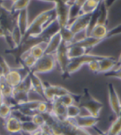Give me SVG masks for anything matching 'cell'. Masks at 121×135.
<instances>
[{
  "label": "cell",
  "instance_id": "30bf717a",
  "mask_svg": "<svg viewBox=\"0 0 121 135\" xmlns=\"http://www.w3.org/2000/svg\"><path fill=\"white\" fill-rule=\"evenodd\" d=\"M108 93L110 108L115 115V117H118L120 112L121 103L115 88L111 83L108 84Z\"/></svg>",
  "mask_w": 121,
  "mask_h": 135
},
{
  "label": "cell",
  "instance_id": "7a4b0ae2",
  "mask_svg": "<svg viewBox=\"0 0 121 135\" xmlns=\"http://www.w3.org/2000/svg\"><path fill=\"white\" fill-rule=\"evenodd\" d=\"M56 20L55 8L48 9L36 16L29 24V27L24 38H38L48 25Z\"/></svg>",
  "mask_w": 121,
  "mask_h": 135
},
{
  "label": "cell",
  "instance_id": "cb8c5ba5",
  "mask_svg": "<svg viewBox=\"0 0 121 135\" xmlns=\"http://www.w3.org/2000/svg\"><path fill=\"white\" fill-rule=\"evenodd\" d=\"M47 44H48V42H39V43L33 45L29 50V52L31 55L33 56L38 60L40 57H42L43 56L45 55V51Z\"/></svg>",
  "mask_w": 121,
  "mask_h": 135
},
{
  "label": "cell",
  "instance_id": "f1b7e54d",
  "mask_svg": "<svg viewBox=\"0 0 121 135\" xmlns=\"http://www.w3.org/2000/svg\"><path fill=\"white\" fill-rule=\"evenodd\" d=\"M30 1L28 0H17L13 1L11 6V10L13 13H18L21 11L28 9L29 5L30 4Z\"/></svg>",
  "mask_w": 121,
  "mask_h": 135
},
{
  "label": "cell",
  "instance_id": "484cf974",
  "mask_svg": "<svg viewBox=\"0 0 121 135\" xmlns=\"http://www.w3.org/2000/svg\"><path fill=\"white\" fill-rule=\"evenodd\" d=\"M100 4H101V1H96V0L84 1L82 9V14L92 13L99 7Z\"/></svg>",
  "mask_w": 121,
  "mask_h": 135
},
{
  "label": "cell",
  "instance_id": "8d00e7d4",
  "mask_svg": "<svg viewBox=\"0 0 121 135\" xmlns=\"http://www.w3.org/2000/svg\"><path fill=\"white\" fill-rule=\"evenodd\" d=\"M99 61H93L87 64L89 69L91 71H92L93 73L99 74Z\"/></svg>",
  "mask_w": 121,
  "mask_h": 135
},
{
  "label": "cell",
  "instance_id": "d4e9b609",
  "mask_svg": "<svg viewBox=\"0 0 121 135\" xmlns=\"http://www.w3.org/2000/svg\"><path fill=\"white\" fill-rule=\"evenodd\" d=\"M89 53L86 49L82 47L77 46L74 45H69L68 46V56L70 60L82 56Z\"/></svg>",
  "mask_w": 121,
  "mask_h": 135
},
{
  "label": "cell",
  "instance_id": "52a82bcc",
  "mask_svg": "<svg viewBox=\"0 0 121 135\" xmlns=\"http://www.w3.org/2000/svg\"><path fill=\"white\" fill-rule=\"evenodd\" d=\"M44 86L45 100L49 103H53L55 100L63 95L72 93L64 87L58 85H53L48 82H44Z\"/></svg>",
  "mask_w": 121,
  "mask_h": 135
},
{
  "label": "cell",
  "instance_id": "44dd1931",
  "mask_svg": "<svg viewBox=\"0 0 121 135\" xmlns=\"http://www.w3.org/2000/svg\"><path fill=\"white\" fill-rule=\"evenodd\" d=\"M108 33L107 25L96 24L91 31L89 36L99 40H106V38Z\"/></svg>",
  "mask_w": 121,
  "mask_h": 135
},
{
  "label": "cell",
  "instance_id": "d6986e66",
  "mask_svg": "<svg viewBox=\"0 0 121 135\" xmlns=\"http://www.w3.org/2000/svg\"><path fill=\"white\" fill-rule=\"evenodd\" d=\"M62 42L60 33H57L50 39L47 44L45 54H55Z\"/></svg>",
  "mask_w": 121,
  "mask_h": 135
},
{
  "label": "cell",
  "instance_id": "e0dca14e",
  "mask_svg": "<svg viewBox=\"0 0 121 135\" xmlns=\"http://www.w3.org/2000/svg\"><path fill=\"white\" fill-rule=\"evenodd\" d=\"M59 31H60V26L57 20H55L45 28L40 37L42 38L45 42H48L50 39L53 36H55L56 33H59Z\"/></svg>",
  "mask_w": 121,
  "mask_h": 135
},
{
  "label": "cell",
  "instance_id": "5bb4252c",
  "mask_svg": "<svg viewBox=\"0 0 121 135\" xmlns=\"http://www.w3.org/2000/svg\"><path fill=\"white\" fill-rule=\"evenodd\" d=\"M29 12L28 9H24L18 13L17 18H16V26L19 28L21 33L24 36H26V32L29 27Z\"/></svg>",
  "mask_w": 121,
  "mask_h": 135
},
{
  "label": "cell",
  "instance_id": "4dcf8cb0",
  "mask_svg": "<svg viewBox=\"0 0 121 135\" xmlns=\"http://www.w3.org/2000/svg\"><path fill=\"white\" fill-rule=\"evenodd\" d=\"M12 110V107L4 101L0 106V117L2 120H6L7 118L11 116Z\"/></svg>",
  "mask_w": 121,
  "mask_h": 135
},
{
  "label": "cell",
  "instance_id": "9c48e42d",
  "mask_svg": "<svg viewBox=\"0 0 121 135\" xmlns=\"http://www.w3.org/2000/svg\"><path fill=\"white\" fill-rule=\"evenodd\" d=\"M92 13L89 14H82L77 17L75 21H73L68 27L70 30L75 33V36L79 33H84L88 28L89 23H90Z\"/></svg>",
  "mask_w": 121,
  "mask_h": 135
},
{
  "label": "cell",
  "instance_id": "d6a6232c",
  "mask_svg": "<svg viewBox=\"0 0 121 135\" xmlns=\"http://www.w3.org/2000/svg\"><path fill=\"white\" fill-rule=\"evenodd\" d=\"M40 128V127H39L36 124H34L31 120L22 122V132H24L32 134L38 130Z\"/></svg>",
  "mask_w": 121,
  "mask_h": 135
},
{
  "label": "cell",
  "instance_id": "ee69618b",
  "mask_svg": "<svg viewBox=\"0 0 121 135\" xmlns=\"http://www.w3.org/2000/svg\"><path fill=\"white\" fill-rule=\"evenodd\" d=\"M21 135H31V134H29V133L24 132H21Z\"/></svg>",
  "mask_w": 121,
  "mask_h": 135
},
{
  "label": "cell",
  "instance_id": "7c38bea8",
  "mask_svg": "<svg viewBox=\"0 0 121 135\" xmlns=\"http://www.w3.org/2000/svg\"><path fill=\"white\" fill-rule=\"evenodd\" d=\"M29 73L30 74V77H31V86H32V90H31V93H34L37 94L40 97L42 98L43 100H45L44 82L42 81V80L40 79L38 74H35L31 71Z\"/></svg>",
  "mask_w": 121,
  "mask_h": 135
},
{
  "label": "cell",
  "instance_id": "f6af8a7d",
  "mask_svg": "<svg viewBox=\"0 0 121 135\" xmlns=\"http://www.w3.org/2000/svg\"><path fill=\"white\" fill-rule=\"evenodd\" d=\"M120 115H121V108H120Z\"/></svg>",
  "mask_w": 121,
  "mask_h": 135
},
{
  "label": "cell",
  "instance_id": "ab89813d",
  "mask_svg": "<svg viewBox=\"0 0 121 135\" xmlns=\"http://www.w3.org/2000/svg\"><path fill=\"white\" fill-rule=\"evenodd\" d=\"M9 33H10V32L7 31V29L4 28L2 26L0 25V38H4Z\"/></svg>",
  "mask_w": 121,
  "mask_h": 135
},
{
  "label": "cell",
  "instance_id": "7bdbcfd3",
  "mask_svg": "<svg viewBox=\"0 0 121 135\" xmlns=\"http://www.w3.org/2000/svg\"><path fill=\"white\" fill-rule=\"evenodd\" d=\"M94 128H95L94 129H96V130L97 131V132L99 133V135H107L106 132H102V131H100L99 129H98V130H97V129H96V127H94Z\"/></svg>",
  "mask_w": 121,
  "mask_h": 135
},
{
  "label": "cell",
  "instance_id": "ba28073f",
  "mask_svg": "<svg viewBox=\"0 0 121 135\" xmlns=\"http://www.w3.org/2000/svg\"><path fill=\"white\" fill-rule=\"evenodd\" d=\"M68 45L62 41L60 46L55 53V57L57 64L59 65L60 71L62 72L63 79L67 77V69L68 64L70 62V59L68 56Z\"/></svg>",
  "mask_w": 121,
  "mask_h": 135
},
{
  "label": "cell",
  "instance_id": "3957f363",
  "mask_svg": "<svg viewBox=\"0 0 121 135\" xmlns=\"http://www.w3.org/2000/svg\"><path fill=\"white\" fill-rule=\"evenodd\" d=\"M78 105L80 108L85 109L90 115L96 117H99L100 112L104 108V104L96 99L91 94L88 89H84L83 94H82V98Z\"/></svg>",
  "mask_w": 121,
  "mask_h": 135
},
{
  "label": "cell",
  "instance_id": "8992f818",
  "mask_svg": "<svg viewBox=\"0 0 121 135\" xmlns=\"http://www.w3.org/2000/svg\"><path fill=\"white\" fill-rule=\"evenodd\" d=\"M56 20L59 23L60 28L68 26L69 24V8L73 1H54Z\"/></svg>",
  "mask_w": 121,
  "mask_h": 135
},
{
  "label": "cell",
  "instance_id": "7402d4cb",
  "mask_svg": "<svg viewBox=\"0 0 121 135\" xmlns=\"http://www.w3.org/2000/svg\"><path fill=\"white\" fill-rule=\"evenodd\" d=\"M84 3V1L81 0L73 1V3L69 8V24L77 17L82 15V9Z\"/></svg>",
  "mask_w": 121,
  "mask_h": 135
},
{
  "label": "cell",
  "instance_id": "ac0fdd59",
  "mask_svg": "<svg viewBox=\"0 0 121 135\" xmlns=\"http://www.w3.org/2000/svg\"><path fill=\"white\" fill-rule=\"evenodd\" d=\"M103 41H104V40H99V39H96V38H92L91 36H89V37H85V38H82L81 40H77V41L73 42L71 45H74L84 47V49H86V50L89 52L91 49L100 44Z\"/></svg>",
  "mask_w": 121,
  "mask_h": 135
},
{
  "label": "cell",
  "instance_id": "603a6c76",
  "mask_svg": "<svg viewBox=\"0 0 121 135\" xmlns=\"http://www.w3.org/2000/svg\"><path fill=\"white\" fill-rule=\"evenodd\" d=\"M13 90V88L6 81L4 77L0 79V94L4 98L5 102H8L11 98Z\"/></svg>",
  "mask_w": 121,
  "mask_h": 135
},
{
  "label": "cell",
  "instance_id": "836d02e7",
  "mask_svg": "<svg viewBox=\"0 0 121 135\" xmlns=\"http://www.w3.org/2000/svg\"><path fill=\"white\" fill-rule=\"evenodd\" d=\"M31 121L40 128L45 124V121L43 115L42 114H40V113H35L33 115H32Z\"/></svg>",
  "mask_w": 121,
  "mask_h": 135
},
{
  "label": "cell",
  "instance_id": "9a60e30c",
  "mask_svg": "<svg viewBox=\"0 0 121 135\" xmlns=\"http://www.w3.org/2000/svg\"><path fill=\"white\" fill-rule=\"evenodd\" d=\"M50 112L55 117L59 120H64L67 118V107L59 102L57 99L51 103Z\"/></svg>",
  "mask_w": 121,
  "mask_h": 135
},
{
  "label": "cell",
  "instance_id": "83f0119b",
  "mask_svg": "<svg viewBox=\"0 0 121 135\" xmlns=\"http://www.w3.org/2000/svg\"><path fill=\"white\" fill-rule=\"evenodd\" d=\"M99 18L97 24L107 25L108 23V8L106 7L105 1H101V4L99 6Z\"/></svg>",
  "mask_w": 121,
  "mask_h": 135
},
{
  "label": "cell",
  "instance_id": "6da1fadb",
  "mask_svg": "<svg viewBox=\"0 0 121 135\" xmlns=\"http://www.w3.org/2000/svg\"><path fill=\"white\" fill-rule=\"evenodd\" d=\"M44 117L45 129L52 135H92L87 129L79 127L72 119L59 120L51 113L50 111L42 114Z\"/></svg>",
  "mask_w": 121,
  "mask_h": 135
},
{
  "label": "cell",
  "instance_id": "74e56055",
  "mask_svg": "<svg viewBox=\"0 0 121 135\" xmlns=\"http://www.w3.org/2000/svg\"><path fill=\"white\" fill-rule=\"evenodd\" d=\"M0 66H2V68L4 70L6 74L11 69V68L9 66V65L7 62L6 60L2 55H0Z\"/></svg>",
  "mask_w": 121,
  "mask_h": 135
},
{
  "label": "cell",
  "instance_id": "4316f807",
  "mask_svg": "<svg viewBox=\"0 0 121 135\" xmlns=\"http://www.w3.org/2000/svg\"><path fill=\"white\" fill-rule=\"evenodd\" d=\"M59 33L62 37V41L67 43L68 45L73 43V42L75 41L76 36L68 26L61 28L60 31H59Z\"/></svg>",
  "mask_w": 121,
  "mask_h": 135
},
{
  "label": "cell",
  "instance_id": "d590c367",
  "mask_svg": "<svg viewBox=\"0 0 121 135\" xmlns=\"http://www.w3.org/2000/svg\"><path fill=\"white\" fill-rule=\"evenodd\" d=\"M104 76L108 78H115L121 80V68L120 69H113L107 73L104 74Z\"/></svg>",
  "mask_w": 121,
  "mask_h": 135
},
{
  "label": "cell",
  "instance_id": "277c9868",
  "mask_svg": "<svg viewBox=\"0 0 121 135\" xmlns=\"http://www.w3.org/2000/svg\"><path fill=\"white\" fill-rule=\"evenodd\" d=\"M56 65L57 61L55 54H45L42 57L37 60L34 66L30 71L38 75L48 74L53 71Z\"/></svg>",
  "mask_w": 121,
  "mask_h": 135
},
{
  "label": "cell",
  "instance_id": "5b68a950",
  "mask_svg": "<svg viewBox=\"0 0 121 135\" xmlns=\"http://www.w3.org/2000/svg\"><path fill=\"white\" fill-rule=\"evenodd\" d=\"M106 55H98L93 54H86L84 55L70 60L67 69V77L69 78L71 74L77 72L84 64H88L93 61H100L105 58Z\"/></svg>",
  "mask_w": 121,
  "mask_h": 135
},
{
  "label": "cell",
  "instance_id": "b9f144b4",
  "mask_svg": "<svg viewBox=\"0 0 121 135\" xmlns=\"http://www.w3.org/2000/svg\"><path fill=\"white\" fill-rule=\"evenodd\" d=\"M5 75H6V74H5L4 70L2 68V66H0V79L4 77Z\"/></svg>",
  "mask_w": 121,
  "mask_h": 135
},
{
  "label": "cell",
  "instance_id": "2e32d148",
  "mask_svg": "<svg viewBox=\"0 0 121 135\" xmlns=\"http://www.w3.org/2000/svg\"><path fill=\"white\" fill-rule=\"evenodd\" d=\"M24 76H22L21 71L17 70V69H11L8 73L5 75L4 79L13 88H16L19 85L21 81H22L23 79H24Z\"/></svg>",
  "mask_w": 121,
  "mask_h": 135
},
{
  "label": "cell",
  "instance_id": "1f68e13d",
  "mask_svg": "<svg viewBox=\"0 0 121 135\" xmlns=\"http://www.w3.org/2000/svg\"><path fill=\"white\" fill-rule=\"evenodd\" d=\"M11 37L13 38V41L15 42L16 47H18L21 44L23 40H24V36L21 33L19 28H18V26L16 25L15 26L13 27V30L11 32Z\"/></svg>",
  "mask_w": 121,
  "mask_h": 135
},
{
  "label": "cell",
  "instance_id": "f546056e",
  "mask_svg": "<svg viewBox=\"0 0 121 135\" xmlns=\"http://www.w3.org/2000/svg\"><path fill=\"white\" fill-rule=\"evenodd\" d=\"M81 115V108L78 105L73 104L67 107V118L75 119Z\"/></svg>",
  "mask_w": 121,
  "mask_h": 135
},
{
  "label": "cell",
  "instance_id": "e575fe53",
  "mask_svg": "<svg viewBox=\"0 0 121 135\" xmlns=\"http://www.w3.org/2000/svg\"><path fill=\"white\" fill-rule=\"evenodd\" d=\"M121 34V24H119L116 26L114 28H113L112 29H110L108 31V33L107 34L106 39H108V38H112L113 36H118Z\"/></svg>",
  "mask_w": 121,
  "mask_h": 135
},
{
  "label": "cell",
  "instance_id": "f35d334b",
  "mask_svg": "<svg viewBox=\"0 0 121 135\" xmlns=\"http://www.w3.org/2000/svg\"><path fill=\"white\" fill-rule=\"evenodd\" d=\"M31 135H52V134H51L48 131L46 130L45 129L41 127V128H40L38 130L35 132L33 133V134H32Z\"/></svg>",
  "mask_w": 121,
  "mask_h": 135
},
{
  "label": "cell",
  "instance_id": "ffe728a7",
  "mask_svg": "<svg viewBox=\"0 0 121 135\" xmlns=\"http://www.w3.org/2000/svg\"><path fill=\"white\" fill-rule=\"evenodd\" d=\"M99 63V73L106 74L108 71H111L115 67L117 61L114 58L110 56H106L103 60H100Z\"/></svg>",
  "mask_w": 121,
  "mask_h": 135
},
{
  "label": "cell",
  "instance_id": "8fae6325",
  "mask_svg": "<svg viewBox=\"0 0 121 135\" xmlns=\"http://www.w3.org/2000/svg\"><path fill=\"white\" fill-rule=\"evenodd\" d=\"M77 126L82 129L94 128L100 121V117H94L92 115H79L72 119Z\"/></svg>",
  "mask_w": 121,
  "mask_h": 135
},
{
  "label": "cell",
  "instance_id": "4fadbf2b",
  "mask_svg": "<svg viewBox=\"0 0 121 135\" xmlns=\"http://www.w3.org/2000/svg\"><path fill=\"white\" fill-rule=\"evenodd\" d=\"M4 129L11 134H21L22 132V122L11 115L5 120Z\"/></svg>",
  "mask_w": 121,
  "mask_h": 135
},
{
  "label": "cell",
  "instance_id": "60d3db41",
  "mask_svg": "<svg viewBox=\"0 0 121 135\" xmlns=\"http://www.w3.org/2000/svg\"><path fill=\"white\" fill-rule=\"evenodd\" d=\"M115 69H120L121 68V54L120 55L118 59V60H117L116 65H115Z\"/></svg>",
  "mask_w": 121,
  "mask_h": 135
}]
</instances>
